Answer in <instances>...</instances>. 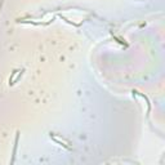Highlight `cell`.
Returning a JSON list of instances; mask_svg holds the SVG:
<instances>
[{
  "instance_id": "obj_1",
  "label": "cell",
  "mask_w": 165,
  "mask_h": 165,
  "mask_svg": "<svg viewBox=\"0 0 165 165\" xmlns=\"http://www.w3.org/2000/svg\"><path fill=\"white\" fill-rule=\"evenodd\" d=\"M50 138L53 139V141H54V142H57L58 145H61V146H63V147H66V148L67 150H70V148H71V147H70L66 142H64V141L63 139H60V138H58L57 137V135H54V134H53V133H50Z\"/></svg>"
},
{
  "instance_id": "obj_2",
  "label": "cell",
  "mask_w": 165,
  "mask_h": 165,
  "mask_svg": "<svg viewBox=\"0 0 165 165\" xmlns=\"http://www.w3.org/2000/svg\"><path fill=\"white\" fill-rule=\"evenodd\" d=\"M18 139H20V132H17V135H16V141H14V148H13V156H12V160H10V164H13L14 160H16V154H17V147H18Z\"/></svg>"
},
{
  "instance_id": "obj_3",
  "label": "cell",
  "mask_w": 165,
  "mask_h": 165,
  "mask_svg": "<svg viewBox=\"0 0 165 165\" xmlns=\"http://www.w3.org/2000/svg\"><path fill=\"white\" fill-rule=\"evenodd\" d=\"M23 72H25V68H22V70H21V71H18V74H17V75H16V79L13 80V82H12V85H14V84H16V82H17V81H18V80H20V79L22 78V75H23Z\"/></svg>"
}]
</instances>
